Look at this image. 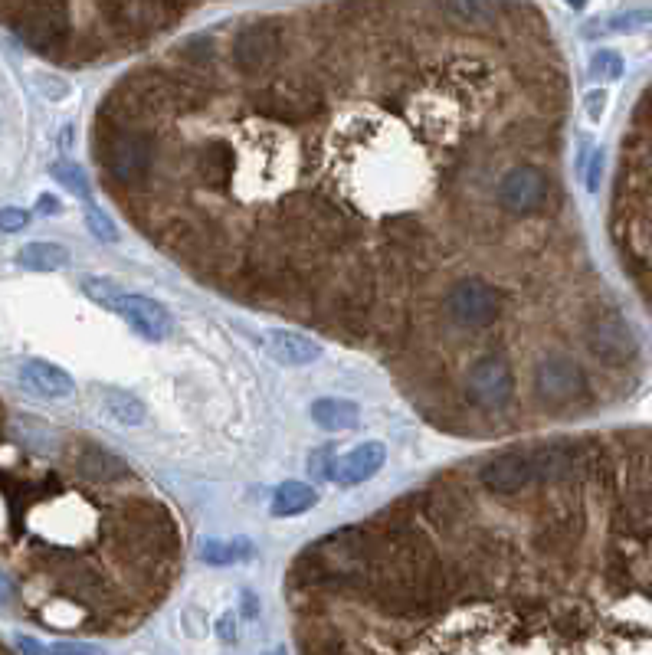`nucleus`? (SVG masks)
<instances>
[{
  "label": "nucleus",
  "instance_id": "2",
  "mask_svg": "<svg viewBox=\"0 0 652 655\" xmlns=\"http://www.w3.org/2000/svg\"><path fill=\"white\" fill-rule=\"evenodd\" d=\"M73 7L69 4H14L0 7V17L10 20L14 33L33 53L59 59L73 43Z\"/></svg>",
  "mask_w": 652,
  "mask_h": 655
},
{
  "label": "nucleus",
  "instance_id": "36",
  "mask_svg": "<svg viewBox=\"0 0 652 655\" xmlns=\"http://www.w3.org/2000/svg\"><path fill=\"white\" fill-rule=\"evenodd\" d=\"M14 593H17V587H14V580H10L7 574H0V603H7V600H14Z\"/></svg>",
  "mask_w": 652,
  "mask_h": 655
},
{
  "label": "nucleus",
  "instance_id": "14",
  "mask_svg": "<svg viewBox=\"0 0 652 655\" xmlns=\"http://www.w3.org/2000/svg\"><path fill=\"white\" fill-rule=\"evenodd\" d=\"M194 174H197V181L210 190H227L236 177V151L227 141H210V145H204L197 154Z\"/></svg>",
  "mask_w": 652,
  "mask_h": 655
},
{
  "label": "nucleus",
  "instance_id": "39",
  "mask_svg": "<svg viewBox=\"0 0 652 655\" xmlns=\"http://www.w3.org/2000/svg\"><path fill=\"white\" fill-rule=\"evenodd\" d=\"M649 112H652V105H649Z\"/></svg>",
  "mask_w": 652,
  "mask_h": 655
},
{
  "label": "nucleus",
  "instance_id": "10",
  "mask_svg": "<svg viewBox=\"0 0 652 655\" xmlns=\"http://www.w3.org/2000/svg\"><path fill=\"white\" fill-rule=\"evenodd\" d=\"M499 200L508 213H535L548 200V177L531 164H518L502 177Z\"/></svg>",
  "mask_w": 652,
  "mask_h": 655
},
{
  "label": "nucleus",
  "instance_id": "15",
  "mask_svg": "<svg viewBox=\"0 0 652 655\" xmlns=\"http://www.w3.org/2000/svg\"><path fill=\"white\" fill-rule=\"evenodd\" d=\"M20 384L27 387L30 393H37V397H46V400H66L73 397V377H69L63 367L56 364H46V361H27L20 364Z\"/></svg>",
  "mask_w": 652,
  "mask_h": 655
},
{
  "label": "nucleus",
  "instance_id": "21",
  "mask_svg": "<svg viewBox=\"0 0 652 655\" xmlns=\"http://www.w3.org/2000/svg\"><path fill=\"white\" fill-rule=\"evenodd\" d=\"M17 262L33 272H56L69 266V249L59 243H30L17 253Z\"/></svg>",
  "mask_w": 652,
  "mask_h": 655
},
{
  "label": "nucleus",
  "instance_id": "1",
  "mask_svg": "<svg viewBox=\"0 0 652 655\" xmlns=\"http://www.w3.org/2000/svg\"><path fill=\"white\" fill-rule=\"evenodd\" d=\"M377 554L381 547L374 544L371 531L345 528L308 547L295 564V577L315 587H364L374 583Z\"/></svg>",
  "mask_w": 652,
  "mask_h": 655
},
{
  "label": "nucleus",
  "instance_id": "22",
  "mask_svg": "<svg viewBox=\"0 0 652 655\" xmlns=\"http://www.w3.org/2000/svg\"><path fill=\"white\" fill-rule=\"evenodd\" d=\"M253 557V541L250 538H217V541H204L200 544V561L213 564V567H227L236 561H250Z\"/></svg>",
  "mask_w": 652,
  "mask_h": 655
},
{
  "label": "nucleus",
  "instance_id": "20",
  "mask_svg": "<svg viewBox=\"0 0 652 655\" xmlns=\"http://www.w3.org/2000/svg\"><path fill=\"white\" fill-rule=\"evenodd\" d=\"M318 505V492L305 482H282L272 495V515L276 518H295L305 515L308 508Z\"/></svg>",
  "mask_w": 652,
  "mask_h": 655
},
{
  "label": "nucleus",
  "instance_id": "31",
  "mask_svg": "<svg viewBox=\"0 0 652 655\" xmlns=\"http://www.w3.org/2000/svg\"><path fill=\"white\" fill-rule=\"evenodd\" d=\"M30 223V213L20 207H4L0 210V233H20Z\"/></svg>",
  "mask_w": 652,
  "mask_h": 655
},
{
  "label": "nucleus",
  "instance_id": "24",
  "mask_svg": "<svg viewBox=\"0 0 652 655\" xmlns=\"http://www.w3.org/2000/svg\"><path fill=\"white\" fill-rule=\"evenodd\" d=\"M345 652V642L325 623H315L312 629L302 633V655H341Z\"/></svg>",
  "mask_w": 652,
  "mask_h": 655
},
{
  "label": "nucleus",
  "instance_id": "37",
  "mask_svg": "<svg viewBox=\"0 0 652 655\" xmlns=\"http://www.w3.org/2000/svg\"><path fill=\"white\" fill-rule=\"evenodd\" d=\"M0 420H4V410H0Z\"/></svg>",
  "mask_w": 652,
  "mask_h": 655
},
{
  "label": "nucleus",
  "instance_id": "3",
  "mask_svg": "<svg viewBox=\"0 0 652 655\" xmlns=\"http://www.w3.org/2000/svg\"><path fill=\"white\" fill-rule=\"evenodd\" d=\"M99 164L118 184L135 187L151 174L154 138L145 128H99Z\"/></svg>",
  "mask_w": 652,
  "mask_h": 655
},
{
  "label": "nucleus",
  "instance_id": "7",
  "mask_svg": "<svg viewBox=\"0 0 652 655\" xmlns=\"http://www.w3.org/2000/svg\"><path fill=\"white\" fill-rule=\"evenodd\" d=\"M449 315H453L456 325L462 328H485L492 325L502 312V295L495 285L479 282V279H466L459 282L446 299Z\"/></svg>",
  "mask_w": 652,
  "mask_h": 655
},
{
  "label": "nucleus",
  "instance_id": "13",
  "mask_svg": "<svg viewBox=\"0 0 652 655\" xmlns=\"http://www.w3.org/2000/svg\"><path fill=\"white\" fill-rule=\"evenodd\" d=\"M115 312L128 321V328H135L138 335L148 338V341H164L174 328L168 308L145 299V295H122L115 305Z\"/></svg>",
  "mask_w": 652,
  "mask_h": 655
},
{
  "label": "nucleus",
  "instance_id": "8",
  "mask_svg": "<svg viewBox=\"0 0 652 655\" xmlns=\"http://www.w3.org/2000/svg\"><path fill=\"white\" fill-rule=\"evenodd\" d=\"M535 390L544 403L564 407V403H577L587 393V374L571 357H548L535 371Z\"/></svg>",
  "mask_w": 652,
  "mask_h": 655
},
{
  "label": "nucleus",
  "instance_id": "6",
  "mask_svg": "<svg viewBox=\"0 0 652 655\" xmlns=\"http://www.w3.org/2000/svg\"><path fill=\"white\" fill-rule=\"evenodd\" d=\"M279 53H282L279 27L269 20L246 23L233 40V63L246 76H259V73H266V69H272Z\"/></svg>",
  "mask_w": 652,
  "mask_h": 655
},
{
  "label": "nucleus",
  "instance_id": "12",
  "mask_svg": "<svg viewBox=\"0 0 652 655\" xmlns=\"http://www.w3.org/2000/svg\"><path fill=\"white\" fill-rule=\"evenodd\" d=\"M479 482L495 495H515L528 482H535L531 456L528 452H505V456H495L492 462H485L482 466Z\"/></svg>",
  "mask_w": 652,
  "mask_h": 655
},
{
  "label": "nucleus",
  "instance_id": "19",
  "mask_svg": "<svg viewBox=\"0 0 652 655\" xmlns=\"http://www.w3.org/2000/svg\"><path fill=\"white\" fill-rule=\"evenodd\" d=\"M535 479H564L577 469V452L571 446H544L528 452Z\"/></svg>",
  "mask_w": 652,
  "mask_h": 655
},
{
  "label": "nucleus",
  "instance_id": "17",
  "mask_svg": "<svg viewBox=\"0 0 652 655\" xmlns=\"http://www.w3.org/2000/svg\"><path fill=\"white\" fill-rule=\"evenodd\" d=\"M266 348H269V354L276 357L279 364H289V367L312 364L315 357L322 354V348H318L312 338H305V335H299V331H289V328L269 331Z\"/></svg>",
  "mask_w": 652,
  "mask_h": 655
},
{
  "label": "nucleus",
  "instance_id": "34",
  "mask_svg": "<svg viewBox=\"0 0 652 655\" xmlns=\"http://www.w3.org/2000/svg\"><path fill=\"white\" fill-rule=\"evenodd\" d=\"M17 649L23 652V655H43V646L37 639H30V636H20L17 639Z\"/></svg>",
  "mask_w": 652,
  "mask_h": 655
},
{
  "label": "nucleus",
  "instance_id": "9",
  "mask_svg": "<svg viewBox=\"0 0 652 655\" xmlns=\"http://www.w3.org/2000/svg\"><path fill=\"white\" fill-rule=\"evenodd\" d=\"M515 393V377L502 357H482L469 371V397L482 410H502Z\"/></svg>",
  "mask_w": 652,
  "mask_h": 655
},
{
  "label": "nucleus",
  "instance_id": "4",
  "mask_svg": "<svg viewBox=\"0 0 652 655\" xmlns=\"http://www.w3.org/2000/svg\"><path fill=\"white\" fill-rule=\"evenodd\" d=\"M256 109L282 125L312 122L322 112V89L305 76H276L256 95Z\"/></svg>",
  "mask_w": 652,
  "mask_h": 655
},
{
  "label": "nucleus",
  "instance_id": "5",
  "mask_svg": "<svg viewBox=\"0 0 652 655\" xmlns=\"http://www.w3.org/2000/svg\"><path fill=\"white\" fill-rule=\"evenodd\" d=\"M587 348L597 361L620 367V364L633 361L639 344H636L630 321H626L620 312H597L587 325Z\"/></svg>",
  "mask_w": 652,
  "mask_h": 655
},
{
  "label": "nucleus",
  "instance_id": "35",
  "mask_svg": "<svg viewBox=\"0 0 652 655\" xmlns=\"http://www.w3.org/2000/svg\"><path fill=\"white\" fill-rule=\"evenodd\" d=\"M53 655H99L92 646H56Z\"/></svg>",
  "mask_w": 652,
  "mask_h": 655
},
{
  "label": "nucleus",
  "instance_id": "28",
  "mask_svg": "<svg viewBox=\"0 0 652 655\" xmlns=\"http://www.w3.org/2000/svg\"><path fill=\"white\" fill-rule=\"evenodd\" d=\"M590 76L597 79H620L623 76V56L616 50H600L590 59Z\"/></svg>",
  "mask_w": 652,
  "mask_h": 655
},
{
  "label": "nucleus",
  "instance_id": "23",
  "mask_svg": "<svg viewBox=\"0 0 652 655\" xmlns=\"http://www.w3.org/2000/svg\"><path fill=\"white\" fill-rule=\"evenodd\" d=\"M102 407L112 416L115 423L122 426H141L145 423V403L125 390H105L102 393Z\"/></svg>",
  "mask_w": 652,
  "mask_h": 655
},
{
  "label": "nucleus",
  "instance_id": "32",
  "mask_svg": "<svg viewBox=\"0 0 652 655\" xmlns=\"http://www.w3.org/2000/svg\"><path fill=\"white\" fill-rule=\"evenodd\" d=\"M607 102H610V99H607V92H603V89L587 92L584 109H587V118H590V122H594V125L603 118V112H607Z\"/></svg>",
  "mask_w": 652,
  "mask_h": 655
},
{
  "label": "nucleus",
  "instance_id": "25",
  "mask_svg": "<svg viewBox=\"0 0 652 655\" xmlns=\"http://www.w3.org/2000/svg\"><path fill=\"white\" fill-rule=\"evenodd\" d=\"M50 174H53L56 181L69 190V194H76L79 200H86V204H92V187H89L86 174H82L79 164H73V161H56L53 168H50Z\"/></svg>",
  "mask_w": 652,
  "mask_h": 655
},
{
  "label": "nucleus",
  "instance_id": "38",
  "mask_svg": "<svg viewBox=\"0 0 652 655\" xmlns=\"http://www.w3.org/2000/svg\"><path fill=\"white\" fill-rule=\"evenodd\" d=\"M269 655H282V652H269Z\"/></svg>",
  "mask_w": 652,
  "mask_h": 655
},
{
  "label": "nucleus",
  "instance_id": "26",
  "mask_svg": "<svg viewBox=\"0 0 652 655\" xmlns=\"http://www.w3.org/2000/svg\"><path fill=\"white\" fill-rule=\"evenodd\" d=\"M82 292H86L96 305L112 308V312H115L118 299H122V289H118L112 279H102V276H86V279H82Z\"/></svg>",
  "mask_w": 652,
  "mask_h": 655
},
{
  "label": "nucleus",
  "instance_id": "29",
  "mask_svg": "<svg viewBox=\"0 0 652 655\" xmlns=\"http://www.w3.org/2000/svg\"><path fill=\"white\" fill-rule=\"evenodd\" d=\"M335 452H331L328 446L325 449H315L312 456H308V475H315V479H331L335 475Z\"/></svg>",
  "mask_w": 652,
  "mask_h": 655
},
{
  "label": "nucleus",
  "instance_id": "27",
  "mask_svg": "<svg viewBox=\"0 0 652 655\" xmlns=\"http://www.w3.org/2000/svg\"><path fill=\"white\" fill-rule=\"evenodd\" d=\"M86 223H89V230L96 240L102 243H115L118 240V226L112 223V217L105 210H99L96 204H86Z\"/></svg>",
  "mask_w": 652,
  "mask_h": 655
},
{
  "label": "nucleus",
  "instance_id": "11",
  "mask_svg": "<svg viewBox=\"0 0 652 655\" xmlns=\"http://www.w3.org/2000/svg\"><path fill=\"white\" fill-rule=\"evenodd\" d=\"M66 459L69 466H73L86 482H96V485H105V482H118L128 475V466L125 459H118L115 452L102 449L96 443H89V439H79L66 449Z\"/></svg>",
  "mask_w": 652,
  "mask_h": 655
},
{
  "label": "nucleus",
  "instance_id": "30",
  "mask_svg": "<svg viewBox=\"0 0 652 655\" xmlns=\"http://www.w3.org/2000/svg\"><path fill=\"white\" fill-rule=\"evenodd\" d=\"M181 56L191 59V63H210L217 50H213V43L207 37H191L184 46H181Z\"/></svg>",
  "mask_w": 652,
  "mask_h": 655
},
{
  "label": "nucleus",
  "instance_id": "16",
  "mask_svg": "<svg viewBox=\"0 0 652 655\" xmlns=\"http://www.w3.org/2000/svg\"><path fill=\"white\" fill-rule=\"evenodd\" d=\"M384 462H387V446L384 443H361L358 449H351L345 459H338V466H335V479L338 485H361L367 482L371 475H377L384 469Z\"/></svg>",
  "mask_w": 652,
  "mask_h": 655
},
{
  "label": "nucleus",
  "instance_id": "18",
  "mask_svg": "<svg viewBox=\"0 0 652 655\" xmlns=\"http://www.w3.org/2000/svg\"><path fill=\"white\" fill-rule=\"evenodd\" d=\"M312 420L318 430L328 433H345L354 430L361 423V407L354 400H341V397H325L312 403Z\"/></svg>",
  "mask_w": 652,
  "mask_h": 655
},
{
  "label": "nucleus",
  "instance_id": "33",
  "mask_svg": "<svg viewBox=\"0 0 652 655\" xmlns=\"http://www.w3.org/2000/svg\"><path fill=\"white\" fill-rule=\"evenodd\" d=\"M37 210L43 213V217H56V213L63 210V204H59L53 194H43V197L37 200Z\"/></svg>",
  "mask_w": 652,
  "mask_h": 655
}]
</instances>
